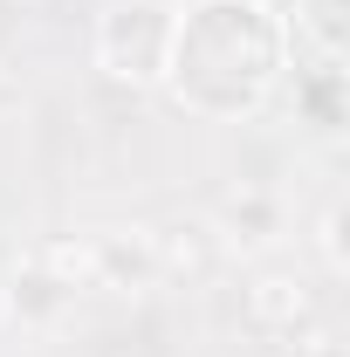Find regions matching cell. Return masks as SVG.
Returning a JSON list of instances; mask_svg holds the SVG:
<instances>
[{
  "label": "cell",
  "mask_w": 350,
  "mask_h": 357,
  "mask_svg": "<svg viewBox=\"0 0 350 357\" xmlns=\"http://www.w3.org/2000/svg\"><path fill=\"white\" fill-rule=\"evenodd\" d=\"M172 28H178V7H165V0H110L103 28H96V55L124 83H158L165 55H172Z\"/></svg>",
  "instance_id": "cell-2"
},
{
  "label": "cell",
  "mask_w": 350,
  "mask_h": 357,
  "mask_svg": "<svg viewBox=\"0 0 350 357\" xmlns=\"http://www.w3.org/2000/svg\"><path fill=\"white\" fill-rule=\"evenodd\" d=\"M282 48L289 35L261 0H199L172 28L165 83L199 117H248L282 69Z\"/></svg>",
  "instance_id": "cell-1"
}]
</instances>
